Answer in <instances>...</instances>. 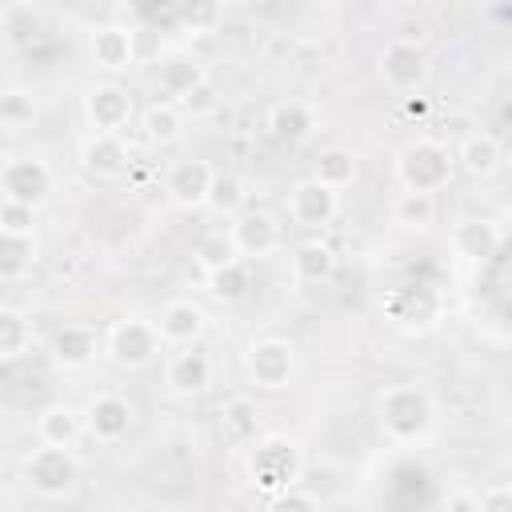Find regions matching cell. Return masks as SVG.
Segmentation results:
<instances>
[{
    "label": "cell",
    "instance_id": "cell-1",
    "mask_svg": "<svg viewBox=\"0 0 512 512\" xmlns=\"http://www.w3.org/2000/svg\"><path fill=\"white\" fill-rule=\"evenodd\" d=\"M376 424L400 448L420 444L436 428V396L424 384H388L376 396Z\"/></svg>",
    "mask_w": 512,
    "mask_h": 512
},
{
    "label": "cell",
    "instance_id": "cell-2",
    "mask_svg": "<svg viewBox=\"0 0 512 512\" xmlns=\"http://www.w3.org/2000/svg\"><path fill=\"white\" fill-rule=\"evenodd\" d=\"M244 472H248L252 488L272 500V496H280V492L300 484L304 452L288 436H260V440H252V448L244 456Z\"/></svg>",
    "mask_w": 512,
    "mask_h": 512
},
{
    "label": "cell",
    "instance_id": "cell-3",
    "mask_svg": "<svg viewBox=\"0 0 512 512\" xmlns=\"http://www.w3.org/2000/svg\"><path fill=\"white\" fill-rule=\"evenodd\" d=\"M452 172H456V156L436 136H416V140H408L396 152L400 192H428V196H436L440 188H448Z\"/></svg>",
    "mask_w": 512,
    "mask_h": 512
},
{
    "label": "cell",
    "instance_id": "cell-4",
    "mask_svg": "<svg viewBox=\"0 0 512 512\" xmlns=\"http://www.w3.org/2000/svg\"><path fill=\"white\" fill-rule=\"evenodd\" d=\"M20 480L32 496L40 500H68L80 484V460L72 448H48L36 444L24 460H20Z\"/></svg>",
    "mask_w": 512,
    "mask_h": 512
},
{
    "label": "cell",
    "instance_id": "cell-5",
    "mask_svg": "<svg viewBox=\"0 0 512 512\" xmlns=\"http://www.w3.org/2000/svg\"><path fill=\"white\" fill-rule=\"evenodd\" d=\"M100 352L116 364V368H124V372H140V368H148L160 352H164V344H160V332H156V324L148 320V316H120V320H112L108 324V332L100 336Z\"/></svg>",
    "mask_w": 512,
    "mask_h": 512
},
{
    "label": "cell",
    "instance_id": "cell-6",
    "mask_svg": "<svg viewBox=\"0 0 512 512\" xmlns=\"http://www.w3.org/2000/svg\"><path fill=\"white\" fill-rule=\"evenodd\" d=\"M300 372V352L288 336H256L244 348V376L260 392H284L292 388Z\"/></svg>",
    "mask_w": 512,
    "mask_h": 512
},
{
    "label": "cell",
    "instance_id": "cell-7",
    "mask_svg": "<svg viewBox=\"0 0 512 512\" xmlns=\"http://www.w3.org/2000/svg\"><path fill=\"white\" fill-rule=\"evenodd\" d=\"M56 188V172L40 156H4L0 160V200L40 208Z\"/></svg>",
    "mask_w": 512,
    "mask_h": 512
},
{
    "label": "cell",
    "instance_id": "cell-8",
    "mask_svg": "<svg viewBox=\"0 0 512 512\" xmlns=\"http://www.w3.org/2000/svg\"><path fill=\"white\" fill-rule=\"evenodd\" d=\"M80 112H84L88 132L124 136L128 124H132V116H136V100H132V92H128L120 80H96V84L84 88Z\"/></svg>",
    "mask_w": 512,
    "mask_h": 512
},
{
    "label": "cell",
    "instance_id": "cell-9",
    "mask_svg": "<svg viewBox=\"0 0 512 512\" xmlns=\"http://www.w3.org/2000/svg\"><path fill=\"white\" fill-rule=\"evenodd\" d=\"M224 232H228V240H232V248H236V256L244 264L248 260H268V256H276L284 248V224L268 208H244V212H236Z\"/></svg>",
    "mask_w": 512,
    "mask_h": 512
},
{
    "label": "cell",
    "instance_id": "cell-10",
    "mask_svg": "<svg viewBox=\"0 0 512 512\" xmlns=\"http://www.w3.org/2000/svg\"><path fill=\"white\" fill-rule=\"evenodd\" d=\"M80 420H84L88 440L100 444V448H108V444H120V440L132 432L136 408H132V400L120 396V392H96V396L84 404Z\"/></svg>",
    "mask_w": 512,
    "mask_h": 512
},
{
    "label": "cell",
    "instance_id": "cell-11",
    "mask_svg": "<svg viewBox=\"0 0 512 512\" xmlns=\"http://www.w3.org/2000/svg\"><path fill=\"white\" fill-rule=\"evenodd\" d=\"M284 208H288V220H292L296 228L320 232V228H328V224L340 216V192H332V188L316 184L312 176H304V180H296V184L288 188Z\"/></svg>",
    "mask_w": 512,
    "mask_h": 512
},
{
    "label": "cell",
    "instance_id": "cell-12",
    "mask_svg": "<svg viewBox=\"0 0 512 512\" xmlns=\"http://www.w3.org/2000/svg\"><path fill=\"white\" fill-rule=\"evenodd\" d=\"M48 356L60 372H84L96 364L100 356V332L84 320H64L52 328V340H48Z\"/></svg>",
    "mask_w": 512,
    "mask_h": 512
},
{
    "label": "cell",
    "instance_id": "cell-13",
    "mask_svg": "<svg viewBox=\"0 0 512 512\" xmlns=\"http://www.w3.org/2000/svg\"><path fill=\"white\" fill-rule=\"evenodd\" d=\"M216 180V164L204 160V156H188V160H176L164 176V196L180 208V212H196L204 208L208 200V188Z\"/></svg>",
    "mask_w": 512,
    "mask_h": 512
},
{
    "label": "cell",
    "instance_id": "cell-14",
    "mask_svg": "<svg viewBox=\"0 0 512 512\" xmlns=\"http://www.w3.org/2000/svg\"><path fill=\"white\" fill-rule=\"evenodd\" d=\"M380 80L392 88V92H412L424 76H428V52L424 44H412V40H400L392 36L384 48H380Z\"/></svg>",
    "mask_w": 512,
    "mask_h": 512
},
{
    "label": "cell",
    "instance_id": "cell-15",
    "mask_svg": "<svg viewBox=\"0 0 512 512\" xmlns=\"http://www.w3.org/2000/svg\"><path fill=\"white\" fill-rule=\"evenodd\" d=\"M212 376H216V364H212L208 348H200V344L176 348L164 360V388L172 396H200L212 388Z\"/></svg>",
    "mask_w": 512,
    "mask_h": 512
},
{
    "label": "cell",
    "instance_id": "cell-16",
    "mask_svg": "<svg viewBox=\"0 0 512 512\" xmlns=\"http://www.w3.org/2000/svg\"><path fill=\"white\" fill-rule=\"evenodd\" d=\"M152 324H156L164 348H192V344H200V336L208 328V312H204V304H196L188 296H176L160 308V316Z\"/></svg>",
    "mask_w": 512,
    "mask_h": 512
},
{
    "label": "cell",
    "instance_id": "cell-17",
    "mask_svg": "<svg viewBox=\"0 0 512 512\" xmlns=\"http://www.w3.org/2000/svg\"><path fill=\"white\" fill-rule=\"evenodd\" d=\"M384 312L392 316L396 328L424 332V328H432L440 320V296L428 284H404V288L384 296Z\"/></svg>",
    "mask_w": 512,
    "mask_h": 512
},
{
    "label": "cell",
    "instance_id": "cell-18",
    "mask_svg": "<svg viewBox=\"0 0 512 512\" xmlns=\"http://www.w3.org/2000/svg\"><path fill=\"white\" fill-rule=\"evenodd\" d=\"M88 60L92 68L116 76V72H128L136 64V32L132 28H120V24H96L88 32Z\"/></svg>",
    "mask_w": 512,
    "mask_h": 512
},
{
    "label": "cell",
    "instance_id": "cell-19",
    "mask_svg": "<svg viewBox=\"0 0 512 512\" xmlns=\"http://www.w3.org/2000/svg\"><path fill=\"white\" fill-rule=\"evenodd\" d=\"M132 164V148L124 136H112V132H88L80 140V168L96 180H116L124 176Z\"/></svg>",
    "mask_w": 512,
    "mask_h": 512
},
{
    "label": "cell",
    "instance_id": "cell-20",
    "mask_svg": "<svg viewBox=\"0 0 512 512\" xmlns=\"http://www.w3.org/2000/svg\"><path fill=\"white\" fill-rule=\"evenodd\" d=\"M500 244H504V228L488 216H472V220H460L452 228V248L468 264H488L500 252Z\"/></svg>",
    "mask_w": 512,
    "mask_h": 512
},
{
    "label": "cell",
    "instance_id": "cell-21",
    "mask_svg": "<svg viewBox=\"0 0 512 512\" xmlns=\"http://www.w3.org/2000/svg\"><path fill=\"white\" fill-rule=\"evenodd\" d=\"M268 132L280 140V144H304L316 128H320V112H316V104H308V100H276L272 108H268Z\"/></svg>",
    "mask_w": 512,
    "mask_h": 512
},
{
    "label": "cell",
    "instance_id": "cell-22",
    "mask_svg": "<svg viewBox=\"0 0 512 512\" xmlns=\"http://www.w3.org/2000/svg\"><path fill=\"white\" fill-rule=\"evenodd\" d=\"M292 280L296 284H308V288H316V284H328L332 276H336V268H340V256H336V248L328 244V240H320V236H308V240H300L296 248H292Z\"/></svg>",
    "mask_w": 512,
    "mask_h": 512
},
{
    "label": "cell",
    "instance_id": "cell-23",
    "mask_svg": "<svg viewBox=\"0 0 512 512\" xmlns=\"http://www.w3.org/2000/svg\"><path fill=\"white\" fill-rule=\"evenodd\" d=\"M200 80H208V68L192 56V52H180V48H172V52H164L160 60H156V88L176 104L180 96H188Z\"/></svg>",
    "mask_w": 512,
    "mask_h": 512
},
{
    "label": "cell",
    "instance_id": "cell-24",
    "mask_svg": "<svg viewBox=\"0 0 512 512\" xmlns=\"http://www.w3.org/2000/svg\"><path fill=\"white\" fill-rule=\"evenodd\" d=\"M36 444H48V448H72L76 440H80V432H84V420H80V412L72 408V404H64V400H52V404H44L40 412H36Z\"/></svg>",
    "mask_w": 512,
    "mask_h": 512
},
{
    "label": "cell",
    "instance_id": "cell-25",
    "mask_svg": "<svg viewBox=\"0 0 512 512\" xmlns=\"http://www.w3.org/2000/svg\"><path fill=\"white\" fill-rule=\"evenodd\" d=\"M452 156H456V168L468 172L472 180H488L504 164V148H500V140L492 132H468Z\"/></svg>",
    "mask_w": 512,
    "mask_h": 512
},
{
    "label": "cell",
    "instance_id": "cell-26",
    "mask_svg": "<svg viewBox=\"0 0 512 512\" xmlns=\"http://www.w3.org/2000/svg\"><path fill=\"white\" fill-rule=\"evenodd\" d=\"M32 340H36L32 316L16 304H0V364H12L20 356H28Z\"/></svg>",
    "mask_w": 512,
    "mask_h": 512
},
{
    "label": "cell",
    "instance_id": "cell-27",
    "mask_svg": "<svg viewBox=\"0 0 512 512\" xmlns=\"http://www.w3.org/2000/svg\"><path fill=\"white\" fill-rule=\"evenodd\" d=\"M0 32L8 44L16 48H28L40 32H44V8L32 4V0H12L0 8Z\"/></svg>",
    "mask_w": 512,
    "mask_h": 512
},
{
    "label": "cell",
    "instance_id": "cell-28",
    "mask_svg": "<svg viewBox=\"0 0 512 512\" xmlns=\"http://www.w3.org/2000/svg\"><path fill=\"white\" fill-rule=\"evenodd\" d=\"M140 128H144V140L156 144V148H168V144L184 140V116L172 100H152L140 112Z\"/></svg>",
    "mask_w": 512,
    "mask_h": 512
},
{
    "label": "cell",
    "instance_id": "cell-29",
    "mask_svg": "<svg viewBox=\"0 0 512 512\" xmlns=\"http://www.w3.org/2000/svg\"><path fill=\"white\" fill-rule=\"evenodd\" d=\"M220 424H224V436H228L232 444H252V440H260V408H256V400L244 396V392L228 396V400L220 404Z\"/></svg>",
    "mask_w": 512,
    "mask_h": 512
},
{
    "label": "cell",
    "instance_id": "cell-30",
    "mask_svg": "<svg viewBox=\"0 0 512 512\" xmlns=\"http://www.w3.org/2000/svg\"><path fill=\"white\" fill-rule=\"evenodd\" d=\"M312 180L324 184V188H332V192H344L356 180V156L348 148H340V144L320 148L316 160H312Z\"/></svg>",
    "mask_w": 512,
    "mask_h": 512
},
{
    "label": "cell",
    "instance_id": "cell-31",
    "mask_svg": "<svg viewBox=\"0 0 512 512\" xmlns=\"http://www.w3.org/2000/svg\"><path fill=\"white\" fill-rule=\"evenodd\" d=\"M392 224L404 232H428L436 224V196L428 192H400L392 200Z\"/></svg>",
    "mask_w": 512,
    "mask_h": 512
},
{
    "label": "cell",
    "instance_id": "cell-32",
    "mask_svg": "<svg viewBox=\"0 0 512 512\" xmlns=\"http://www.w3.org/2000/svg\"><path fill=\"white\" fill-rule=\"evenodd\" d=\"M36 264V236H12V232H0V280L12 284V280H24Z\"/></svg>",
    "mask_w": 512,
    "mask_h": 512
},
{
    "label": "cell",
    "instance_id": "cell-33",
    "mask_svg": "<svg viewBox=\"0 0 512 512\" xmlns=\"http://www.w3.org/2000/svg\"><path fill=\"white\" fill-rule=\"evenodd\" d=\"M204 284H208L212 300H220V304H240V300L248 296V288H252V272H248L244 260H232V264L208 272Z\"/></svg>",
    "mask_w": 512,
    "mask_h": 512
},
{
    "label": "cell",
    "instance_id": "cell-34",
    "mask_svg": "<svg viewBox=\"0 0 512 512\" xmlns=\"http://www.w3.org/2000/svg\"><path fill=\"white\" fill-rule=\"evenodd\" d=\"M36 116H40V104L28 88H20V84L0 88V128L4 132H24V128L36 124Z\"/></svg>",
    "mask_w": 512,
    "mask_h": 512
},
{
    "label": "cell",
    "instance_id": "cell-35",
    "mask_svg": "<svg viewBox=\"0 0 512 512\" xmlns=\"http://www.w3.org/2000/svg\"><path fill=\"white\" fill-rule=\"evenodd\" d=\"M244 200H248V192H244V180L236 176V172H216V180H212V188H208V200H204V208L208 212H216V216H236V212H244Z\"/></svg>",
    "mask_w": 512,
    "mask_h": 512
},
{
    "label": "cell",
    "instance_id": "cell-36",
    "mask_svg": "<svg viewBox=\"0 0 512 512\" xmlns=\"http://www.w3.org/2000/svg\"><path fill=\"white\" fill-rule=\"evenodd\" d=\"M224 12H228V8H224L220 0H192V4H180V8H176V24H180L188 36H208V32L220 28Z\"/></svg>",
    "mask_w": 512,
    "mask_h": 512
},
{
    "label": "cell",
    "instance_id": "cell-37",
    "mask_svg": "<svg viewBox=\"0 0 512 512\" xmlns=\"http://www.w3.org/2000/svg\"><path fill=\"white\" fill-rule=\"evenodd\" d=\"M192 260H196V268L208 276V272H216V268H224V264H232V260H240V256H236L228 232L216 228V232H204V236L192 244Z\"/></svg>",
    "mask_w": 512,
    "mask_h": 512
},
{
    "label": "cell",
    "instance_id": "cell-38",
    "mask_svg": "<svg viewBox=\"0 0 512 512\" xmlns=\"http://www.w3.org/2000/svg\"><path fill=\"white\" fill-rule=\"evenodd\" d=\"M176 108H180V116L184 120H208V116H216L220 112V88L212 84V76L208 80H200L188 96H180L176 100Z\"/></svg>",
    "mask_w": 512,
    "mask_h": 512
},
{
    "label": "cell",
    "instance_id": "cell-39",
    "mask_svg": "<svg viewBox=\"0 0 512 512\" xmlns=\"http://www.w3.org/2000/svg\"><path fill=\"white\" fill-rule=\"evenodd\" d=\"M0 232H12V236H36V208L0 200Z\"/></svg>",
    "mask_w": 512,
    "mask_h": 512
},
{
    "label": "cell",
    "instance_id": "cell-40",
    "mask_svg": "<svg viewBox=\"0 0 512 512\" xmlns=\"http://www.w3.org/2000/svg\"><path fill=\"white\" fill-rule=\"evenodd\" d=\"M268 512H320V496L312 492V488H288V492H280V496H272L268 500Z\"/></svg>",
    "mask_w": 512,
    "mask_h": 512
},
{
    "label": "cell",
    "instance_id": "cell-41",
    "mask_svg": "<svg viewBox=\"0 0 512 512\" xmlns=\"http://www.w3.org/2000/svg\"><path fill=\"white\" fill-rule=\"evenodd\" d=\"M476 512H512V484L496 480L476 492Z\"/></svg>",
    "mask_w": 512,
    "mask_h": 512
},
{
    "label": "cell",
    "instance_id": "cell-42",
    "mask_svg": "<svg viewBox=\"0 0 512 512\" xmlns=\"http://www.w3.org/2000/svg\"><path fill=\"white\" fill-rule=\"evenodd\" d=\"M444 512H476V492L472 488H452L444 496Z\"/></svg>",
    "mask_w": 512,
    "mask_h": 512
},
{
    "label": "cell",
    "instance_id": "cell-43",
    "mask_svg": "<svg viewBox=\"0 0 512 512\" xmlns=\"http://www.w3.org/2000/svg\"><path fill=\"white\" fill-rule=\"evenodd\" d=\"M404 112H408V116H420V112H424V104H420V100H404Z\"/></svg>",
    "mask_w": 512,
    "mask_h": 512
}]
</instances>
